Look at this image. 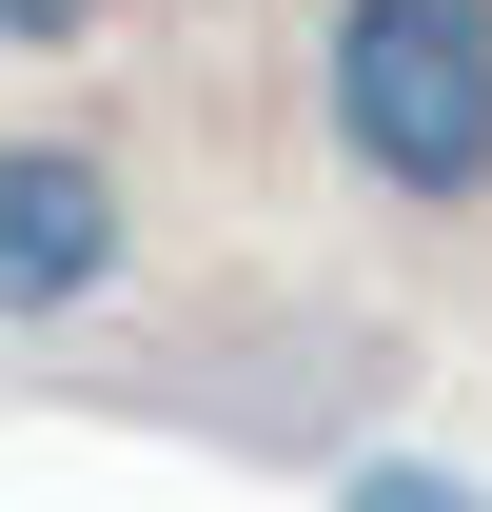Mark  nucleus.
Here are the masks:
<instances>
[{"label":"nucleus","mask_w":492,"mask_h":512,"mask_svg":"<svg viewBox=\"0 0 492 512\" xmlns=\"http://www.w3.org/2000/svg\"><path fill=\"white\" fill-rule=\"evenodd\" d=\"M315 119L374 197H492V0H315Z\"/></svg>","instance_id":"obj_1"},{"label":"nucleus","mask_w":492,"mask_h":512,"mask_svg":"<svg viewBox=\"0 0 492 512\" xmlns=\"http://www.w3.org/2000/svg\"><path fill=\"white\" fill-rule=\"evenodd\" d=\"M119 296V178L99 138H0V316H79Z\"/></svg>","instance_id":"obj_2"},{"label":"nucleus","mask_w":492,"mask_h":512,"mask_svg":"<svg viewBox=\"0 0 492 512\" xmlns=\"http://www.w3.org/2000/svg\"><path fill=\"white\" fill-rule=\"evenodd\" d=\"M335 512H492V493H473V473H433V453H355V493H335Z\"/></svg>","instance_id":"obj_3"},{"label":"nucleus","mask_w":492,"mask_h":512,"mask_svg":"<svg viewBox=\"0 0 492 512\" xmlns=\"http://www.w3.org/2000/svg\"><path fill=\"white\" fill-rule=\"evenodd\" d=\"M0 40H99V0H0Z\"/></svg>","instance_id":"obj_4"}]
</instances>
